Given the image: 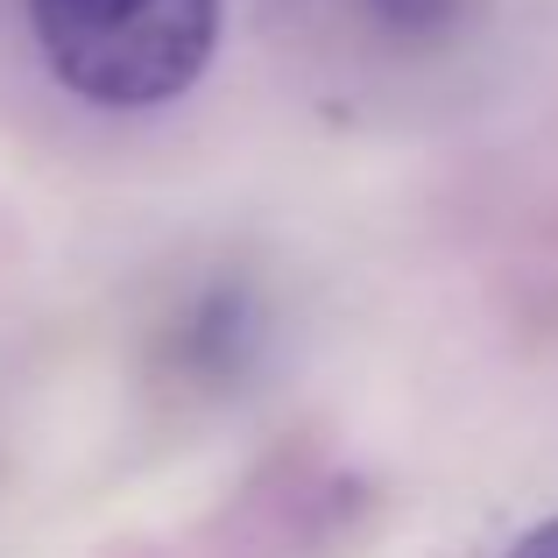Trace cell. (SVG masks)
Returning a JSON list of instances; mask_svg holds the SVG:
<instances>
[{"label": "cell", "instance_id": "obj_1", "mask_svg": "<svg viewBox=\"0 0 558 558\" xmlns=\"http://www.w3.org/2000/svg\"><path fill=\"white\" fill-rule=\"evenodd\" d=\"M28 28L64 93L93 107H163L213 64L219 0H28Z\"/></svg>", "mask_w": 558, "mask_h": 558}, {"label": "cell", "instance_id": "obj_2", "mask_svg": "<svg viewBox=\"0 0 558 558\" xmlns=\"http://www.w3.org/2000/svg\"><path fill=\"white\" fill-rule=\"evenodd\" d=\"M368 8V22L381 36H403V43H424V36H446L452 22H460L466 0H361Z\"/></svg>", "mask_w": 558, "mask_h": 558}, {"label": "cell", "instance_id": "obj_3", "mask_svg": "<svg viewBox=\"0 0 558 558\" xmlns=\"http://www.w3.org/2000/svg\"><path fill=\"white\" fill-rule=\"evenodd\" d=\"M509 558H558V517L537 523V531H523L517 545H509Z\"/></svg>", "mask_w": 558, "mask_h": 558}]
</instances>
